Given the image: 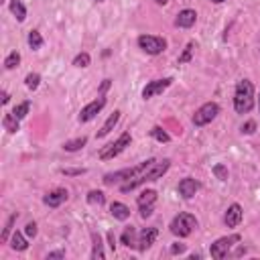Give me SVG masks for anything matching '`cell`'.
Wrapping results in <instances>:
<instances>
[{
    "mask_svg": "<svg viewBox=\"0 0 260 260\" xmlns=\"http://www.w3.org/2000/svg\"><path fill=\"white\" fill-rule=\"evenodd\" d=\"M169 167H171V161L169 159H163V161H155L151 167H146V169L136 177V179H132V181H128V183H124V185H120V189L124 191V193H128V191H132V189H136V187H140V185H144V183H151V181H157V179H161L167 171H169Z\"/></svg>",
    "mask_w": 260,
    "mask_h": 260,
    "instance_id": "cell-1",
    "label": "cell"
},
{
    "mask_svg": "<svg viewBox=\"0 0 260 260\" xmlns=\"http://www.w3.org/2000/svg\"><path fill=\"white\" fill-rule=\"evenodd\" d=\"M254 108V86L248 80L238 82L234 91V110L238 114H248Z\"/></svg>",
    "mask_w": 260,
    "mask_h": 260,
    "instance_id": "cell-2",
    "label": "cell"
},
{
    "mask_svg": "<svg viewBox=\"0 0 260 260\" xmlns=\"http://www.w3.org/2000/svg\"><path fill=\"white\" fill-rule=\"evenodd\" d=\"M155 163V159H148V161H144V163H140V165H136V167H130V169H122V171H114V173H108V175H104V185H108V187H112V185H124V183H128V181H132V179H136L146 167H151Z\"/></svg>",
    "mask_w": 260,
    "mask_h": 260,
    "instance_id": "cell-3",
    "label": "cell"
},
{
    "mask_svg": "<svg viewBox=\"0 0 260 260\" xmlns=\"http://www.w3.org/2000/svg\"><path fill=\"white\" fill-rule=\"evenodd\" d=\"M171 232L179 238H187L193 234V230H197V217L193 214H187V212H181L179 216L173 217L171 221Z\"/></svg>",
    "mask_w": 260,
    "mask_h": 260,
    "instance_id": "cell-4",
    "label": "cell"
},
{
    "mask_svg": "<svg viewBox=\"0 0 260 260\" xmlns=\"http://www.w3.org/2000/svg\"><path fill=\"white\" fill-rule=\"evenodd\" d=\"M130 140H132V136H130V132H122L120 136H118V140H114V142H110V144H106L102 151H100V161H112L114 157H118L126 146H130Z\"/></svg>",
    "mask_w": 260,
    "mask_h": 260,
    "instance_id": "cell-5",
    "label": "cell"
},
{
    "mask_svg": "<svg viewBox=\"0 0 260 260\" xmlns=\"http://www.w3.org/2000/svg\"><path fill=\"white\" fill-rule=\"evenodd\" d=\"M217 114H219V104L208 102V104H203L201 108L195 110V114H193L191 120H193L195 126H206V124L214 122V120L217 118Z\"/></svg>",
    "mask_w": 260,
    "mask_h": 260,
    "instance_id": "cell-6",
    "label": "cell"
},
{
    "mask_svg": "<svg viewBox=\"0 0 260 260\" xmlns=\"http://www.w3.org/2000/svg\"><path fill=\"white\" fill-rule=\"evenodd\" d=\"M240 238L238 234H232V236H224V238H219V240H216V242L210 246V254H212V258H216V260H221V258H226L228 256V252H230V248L234 246V244H238L240 242Z\"/></svg>",
    "mask_w": 260,
    "mask_h": 260,
    "instance_id": "cell-7",
    "label": "cell"
},
{
    "mask_svg": "<svg viewBox=\"0 0 260 260\" xmlns=\"http://www.w3.org/2000/svg\"><path fill=\"white\" fill-rule=\"evenodd\" d=\"M138 47L146 55H161L167 49V41L163 39V37H157V35H140L138 37Z\"/></svg>",
    "mask_w": 260,
    "mask_h": 260,
    "instance_id": "cell-8",
    "label": "cell"
},
{
    "mask_svg": "<svg viewBox=\"0 0 260 260\" xmlns=\"http://www.w3.org/2000/svg\"><path fill=\"white\" fill-rule=\"evenodd\" d=\"M106 106V98L104 96H98L94 102H89L82 108V112H80V122H89V120H94L100 112H102V108Z\"/></svg>",
    "mask_w": 260,
    "mask_h": 260,
    "instance_id": "cell-9",
    "label": "cell"
},
{
    "mask_svg": "<svg viewBox=\"0 0 260 260\" xmlns=\"http://www.w3.org/2000/svg\"><path fill=\"white\" fill-rule=\"evenodd\" d=\"M171 84H173V78H165V80H153V82H148V84L144 86V89H142V98H144V100H151V98L163 94V91H165L167 87H169Z\"/></svg>",
    "mask_w": 260,
    "mask_h": 260,
    "instance_id": "cell-10",
    "label": "cell"
},
{
    "mask_svg": "<svg viewBox=\"0 0 260 260\" xmlns=\"http://www.w3.org/2000/svg\"><path fill=\"white\" fill-rule=\"evenodd\" d=\"M199 181H195V179H191V177H185V179H181L179 181V185H177V191H179V195L183 197V199H191L197 191H199Z\"/></svg>",
    "mask_w": 260,
    "mask_h": 260,
    "instance_id": "cell-11",
    "label": "cell"
},
{
    "mask_svg": "<svg viewBox=\"0 0 260 260\" xmlns=\"http://www.w3.org/2000/svg\"><path fill=\"white\" fill-rule=\"evenodd\" d=\"M157 236H159V230H157L155 226L144 228V230L138 234V250H140V252H146L148 248H151V246L157 242Z\"/></svg>",
    "mask_w": 260,
    "mask_h": 260,
    "instance_id": "cell-12",
    "label": "cell"
},
{
    "mask_svg": "<svg viewBox=\"0 0 260 260\" xmlns=\"http://www.w3.org/2000/svg\"><path fill=\"white\" fill-rule=\"evenodd\" d=\"M195 23H197V12L191 10V8L181 10L177 14V18H175V27L177 29H191Z\"/></svg>",
    "mask_w": 260,
    "mask_h": 260,
    "instance_id": "cell-13",
    "label": "cell"
},
{
    "mask_svg": "<svg viewBox=\"0 0 260 260\" xmlns=\"http://www.w3.org/2000/svg\"><path fill=\"white\" fill-rule=\"evenodd\" d=\"M242 216H244L242 208H240L238 203H232V206L228 208V212H226V216H224V224L228 228H238L240 221H242Z\"/></svg>",
    "mask_w": 260,
    "mask_h": 260,
    "instance_id": "cell-14",
    "label": "cell"
},
{
    "mask_svg": "<svg viewBox=\"0 0 260 260\" xmlns=\"http://www.w3.org/2000/svg\"><path fill=\"white\" fill-rule=\"evenodd\" d=\"M67 197H69L67 189H55V191H51V193H47L43 197V203H45V206H49V208H59L61 203L67 201Z\"/></svg>",
    "mask_w": 260,
    "mask_h": 260,
    "instance_id": "cell-15",
    "label": "cell"
},
{
    "mask_svg": "<svg viewBox=\"0 0 260 260\" xmlns=\"http://www.w3.org/2000/svg\"><path fill=\"white\" fill-rule=\"evenodd\" d=\"M120 114H122L120 110H114V112L108 116V120L104 122V126L98 130V134H96V136H98V138H104V136H108L110 132H112L114 126H116V124H118V120H120Z\"/></svg>",
    "mask_w": 260,
    "mask_h": 260,
    "instance_id": "cell-16",
    "label": "cell"
},
{
    "mask_svg": "<svg viewBox=\"0 0 260 260\" xmlns=\"http://www.w3.org/2000/svg\"><path fill=\"white\" fill-rule=\"evenodd\" d=\"M120 242H122L126 248H138V240H136V230H134V226H126V228H124Z\"/></svg>",
    "mask_w": 260,
    "mask_h": 260,
    "instance_id": "cell-17",
    "label": "cell"
},
{
    "mask_svg": "<svg viewBox=\"0 0 260 260\" xmlns=\"http://www.w3.org/2000/svg\"><path fill=\"white\" fill-rule=\"evenodd\" d=\"M91 258H106V252H104V244H102V236L98 232H91Z\"/></svg>",
    "mask_w": 260,
    "mask_h": 260,
    "instance_id": "cell-18",
    "label": "cell"
},
{
    "mask_svg": "<svg viewBox=\"0 0 260 260\" xmlns=\"http://www.w3.org/2000/svg\"><path fill=\"white\" fill-rule=\"evenodd\" d=\"M110 214H112L116 219L124 221V219H128V217H130V208H128V206H124V203H120V201H114L112 206H110Z\"/></svg>",
    "mask_w": 260,
    "mask_h": 260,
    "instance_id": "cell-19",
    "label": "cell"
},
{
    "mask_svg": "<svg viewBox=\"0 0 260 260\" xmlns=\"http://www.w3.org/2000/svg\"><path fill=\"white\" fill-rule=\"evenodd\" d=\"M10 248L16 250V252H25L29 248V242H27V238L21 234V232H14L10 236Z\"/></svg>",
    "mask_w": 260,
    "mask_h": 260,
    "instance_id": "cell-20",
    "label": "cell"
},
{
    "mask_svg": "<svg viewBox=\"0 0 260 260\" xmlns=\"http://www.w3.org/2000/svg\"><path fill=\"white\" fill-rule=\"evenodd\" d=\"M10 12L16 16L18 23H25V18H27V6L23 4V0H10Z\"/></svg>",
    "mask_w": 260,
    "mask_h": 260,
    "instance_id": "cell-21",
    "label": "cell"
},
{
    "mask_svg": "<svg viewBox=\"0 0 260 260\" xmlns=\"http://www.w3.org/2000/svg\"><path fill=\"white\" fill-rule=\"evenodd\" d=\"M87 144V136H80V138H73V140H67L63 142V151L67 153H76V151H82V148Z\"/></svg>",
    "mask_w": 260,
    "mask_h": 260,
    "instance_id": "cell-22",
    "label": "cell"
},
{
    "mask_svg": "<svg viewBox=\"0 0 260 260\" xmlns=\"http://www.w3.org/2000/svg\"><path fill=\"white\" fill-rule=\"evenodd\" d=\"M2 126H4V130H8L10 134H14V132H18L21 130V124H18V118L10 112V114H4V118H2Z\"/></svg>",
    "mask_w": 260,
    "mask_h": 260,
    "instance_id": "cell-23",
    "label": "cell"
},
{
    "mask_svg": "<svg viewBox=\"0 0 260 260\" xmlns=\"http://www.w3.org/2000/svg\"><path fill=\"white\" fill-rule=\"evenodd\" d=\"M136 203H138V208H142V206H151V203H157V191H155V189H146V191H142V193L136 197Z\"/></svg>",
    "mask_w": 260,
    "mask_h": 260,
    "instance_id": "cell-24",
    "label": "cell"
},
{
    "mask_svg": "<svg viewBox=\"0 0 260 260\" xmlns=\"http://www.w3.org/2000/svg\"><path fill=\"white\" fill-rule=\"evenodd\" d=\"M87 203L89 206H104L106 203V195L102 193V191H98V189H91L89 193H87Z\"/></svg>",
    "mask_w": 260,
    "mask_h": 260,
    "instance_id": "cell-25",
    "label": "cell"
},
{
    "mask_svg": "<svg viewBox=\"0 0 260 260\" xmlns=\"http://www.w3.org/2000/svg\"><path fill=\"white\" fill-rule=\"evenodd\" d=\"M43 37H41V33L39 31H31L29 33V47L33 49V51H39L41 47H43Z\"/></svg>",
    "mask_w": 260,
    "mask_h": 260,
    "instance_id": "cell-26",
    "label": "cell"
},
{
    "mask_svg": "<svg viewBox=\"0 0 260 260\" xmlns=\"http://www.w3.org/2000/svg\"><path fill=\"white\" fill-rule=\"evenodd\" d=\"M16 217H18V214H12V216L6 219V226H4V230H2V236H0V242H2V244L8 242V238H10V232H12V226H14Z\"/></svg>",
    "mask_w": 260,
    "mask_h": 260,
    "instance_id": "cell-27",
    "label": "cell"
},
{
    "mask_svg": "<svg viewBox=\"0 0 260 260\" xmlns=\"http://www.w3.org/2000/svg\"><path fill=\"white\" fill-rule=\"evenodd\" d=\"M193 51H195V43L191 41V43H187V47H185V51L179 55L177 63H179V65H183V63H189V61H191V57H193Z\"/></svg>",
    "mask_w": 260,
    "mask_h": 260,
    "instance_id": "cell-28",
    "label": "cell"
},
{
    "mask_svg": "<svg viewBox=\"0 0 260 260\" xmlns=\"http://www.w3.org/2000/svg\"><path fill=\"white\" fill-rule=\"evenodd\" d=\"M151 136H153L155 140H159V142H169V140H171L169 132H165V130H163L161 126H155V128L151 130Z\"/></svg>",
    "mask_w": 260,
    "mask_h": 260,
    "instance_id": "cell-29",
    "label": "cell"
},
{
    "mask_svg": "<svg viewBox=\"0 0 260 260\" xmlns=\"http://www.w3.org/2000/svg\"><path fill=\"white\" fill-rule=\"evenodd\" d=\"M29 108H31V102H23V104H18V106H14V110H12V114L18 118V120H23L27 114H29Z\"/></svg>",
    "mask_w": 260,
    "mask_h": 260,
    "instance_id": "cell-30",
    "label": "cell"
},
{
    "mask_svg": "<svg viewBox=\"0 0 260 260\" xmlns=\"http://www.w3.org/2000/svg\"><path fill=\"white\" fill-rule=\"evenodd\" d=\"M18 63H21V53H18V51H12L8 57L4 59V67L6 69H14Z\"/></svg>",
    "mask_w": 260,
    "mask_h": 260,
    "instance_id": "cell-31",
    "label": "cell"
},
{
    "mask_svg": "<svg viewBox=\"0 0 260 260\" xmlns=\"http://www.w3.org/2000/svg\"><path fill=\"white\" fill-rule=\"evenodd\" d=\"M39 84H41V76H39V73H29L27 80H25V86L29 89H37V87H39Z\"/></svg>",
    "mask_w": 260,
    "mask_h": 260,
    "instance_id": "cell-32",
    "label": "cell"
},
{
    "mask_svg": "<svg viewBox=\"0 0 260 260\" xmlns=\"http://www.w3.org/2000/svg\"><path fill=\"white\" fill-rule=\"evenodd\" d=\"M89 61H91L89 53H80V55H76V59H73V65L84 69V67H87V65H89Z\"/></svg>",
    "mask_w": 260,
    "mask_h": 260,
    "instance_id": "cell-33",
    "label": "cell"
},
{
    "mask_svg": "<svg viewBox=\"0 0 260 260\" xmlns=\"http://www.w3.org/2000/svg\"><path fill=\"white\" fill-rule=\"evenodd\" d=\"M214 175L219 179V181H226L228 179V169L224 165H214Z\"/></svg>",
    "mask_w": 260,
    "mask_h": 260,
    "instance_id": "cell-34",
    "label": "cell"
},
{
    "mask_svg": "<svg viewBox=\"0 0 260 260\" xmlns=\"http://www.w3.org/2000/svg\"><path fill=\"white\" fill-rule=\"evenodd\" d=\"M240 132H242V134H254L256 132V122L254 120L244 122L242 126H240Z\"/></svg>",
    "mask_w": 260,
    "mask_h": 260,
    "instance_id": "cell-35",
    "label": "cell"
},
{
    "mask_svg": "<svg viewBox=\"0 0 260 260\" xmlns=\"http://www.w3.org/2000/svg\"><path fill=\"white\" fill-rule=\"evenodd\" d=\"M140 210V217H151L153 216V212H155V203H151V206H142V208H138Z\"/></svg>",
    "mask_w": 260,
    "mask_h": 260,
    "instance_id": "cell-36",
    "label": "cell"
},
{
    "mask_svg": "<svg viewBox=\"0 0 260 260\" xmlns=\"http://www.w3.org/2000/svg\"><path fill=\"white\" fill-rule=\"evenodd\" d=\"M25 236L27 238H35L37 236V224H35V221H29V224L25 226Z\"/></svg>",
    "mask_w": 260,
    "mask_h": 260,
    "instance_id": "cell-37",
    "label": "cell"
},
{
    "mask_svg": "<svg viewBox=\"0 0 260 260\" xmlns=\"http://www.w3.org/2000/svg\"><path fill=\"white\" fill-rule=\"evenodd\" d=\"M87 169H61V173L63 175H67V177H76V175H84Z\"/></svg>",
    "mask_w": 260,
    "mask_h": 260,
    "instance_id": "cell-38",
    "label": "cell"
},
{
    "mask_svg": "<svg viewBox=\"0 0 260 260\" xmlns=\"http://www.w3.org/2000/svg\"><path fill=\"white\" fill-rule=\"evenodd\" d=\"M185 250H187V246L181 244V242H175V244L171 246V254H183Z\"/></svg>",
    "mask_w": 260,
    "mask_h": 260,
    "instance_id": "cell-39",
    "label": "cell"
},
{
    "mask_svg": "<svg viewBox=\"0 0 260 260\" xmlns=\"http://www.w3.org/2000/svg\"><path fill=\"white\" fill-rule=\"evenodd\" d=\"M110 86H112V82H110V80H104V82H102V86H100V89H98V94H100V96H104L106 91L110 89Z\"/></svg>",
    "mask_w": 260,
    "mask_h": 260,
    "instance_id": "cell-40",
    "label": "cell"
},
{
    "mask_svg": "<svg viewBox=\"0 0 260 260\" xmlns=\"http://www.w3.org/2000/svg\"><path fill=\"white\" fill-rule=\"evenodd\" d=\"M53 258H65V252H63V250H55V252H49V254H47V260H53Z\"/></svg>",
    "mask_w": 260,
    "mask_h": 260,
    "instance_id": "cell-41",
    "label": "cell"
},
{
    "mask_svg": "<svg viewBox=\"0 0 260 260\" xmlns=\"http://www.w3.org/2000/svg\"><path fill=\"white\" fill-rule=\"evenodd\" d=\"M108 242H110V250H116V238H114V232H108Z\"/></svg>",
    "mask_w": 260,
    "mask_h": 260,
    "instance_id": "cell-42",
    "label": "cell"
},
{
    "mask_svg": "<svg viewBox=\"0 0 260 260\" xmlns=\"http://www.w3.org/2000/svg\"><path fill=\"white\" fill-rule=\"evenodd\" d=\"M10 102V94L8 91H2V104H8Z\"/></svg>",
    "mask_w": 260,
    "mask_h": 260,
    "instance_id": "cell-43",
    "label": "cell"
},
{
    "mask_svg": "<svg viewBox=\"0 0 260 260\" xmlns=\"http://www.w3.org/2000/svg\"><path fill=\"white\" fill-rule=\"evenodd\" d=\"M155 2H157V4H167L169 0H155Z\"/></svg>",
    "mask_w": 260,
    "mask_h": 260,
    "instance_id": "cell-44",
    "label": "cell"
},
{
    "mask_svg": "<svg viewBox=\"0 0 260 260\" xmlns=\"http://www.w3.org/2000/svg\"><path fill=\"white\" fill-rule=\"evenodd\" d=\"M214 4H221V2H226V0H212Z\"/></svg>",
    "mask_w": 260,
    "mask_h": 260,
    "instance_id": "cell-45",
    "label": "cell"
},
{
    "mask_svg": "<svg viewBox=\"0 0 260 260\" xmlns=\"http://www.w3.org/2000/svg\"><path fill=\"white\" fill-rule=\"evenodd\" d=\"M258 110H260V96H258Z\"/></svg>",
    "mask_w": 260,
    "mask_h": 260,
    "instance_id": "cell-46",
    "label": "cell"
},
{
    "mask_svg": "<svg viewBox=\"0 0 260 260\" xmlns=\"http://www.w3.org/2000/svg\"><path fill=\"white\" fill-rule=\"evenodd\" d=\"M96 2H104V0H96Z\"/></svg>",
    "mask_w": 260,
    "mask_h": 260,
    "instance_id": "cell-47",
    "label": "cell"
}]
</instances>
